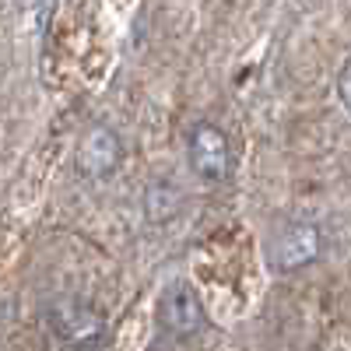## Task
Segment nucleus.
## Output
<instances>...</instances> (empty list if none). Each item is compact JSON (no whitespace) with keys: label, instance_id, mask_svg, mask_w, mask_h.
Instances as JSON below:
<instances>
[{"label":"nucleus","instance_id":"f257e3e1","mask_svg":"<svg viewBox=\"0 0 351 351\" xmlns=\"http://www.w3.org/2000/svg\"><path fill=\"white\" fill-rule=\"evenodd\" d=\"M319 250H324V236L313 221H285L267 243V260L274 271H299L319 256Z\"/></svg>","mask_w":351,"mask_h":351},{"label":"nucleus","instance_id":"f03ea898","mask_svg":"<svg viewBox=\"0 0 351 351\" xmlns=\"http://www.w3.org/2000/svg\"><path fill=\"white\" fill-rule=\"evenodd\" d=\"M190 162L193 169L204 176V180H228L232 172V148H228V137L211 127V123H197L193 137H190Z\"/></svg>","mask_w":351,"mask_h":351},{"label":"nucleus","instance_id":"7ed1b4c3","mask_svg":"<svg viewBox=\"0 0 351 351\" xmlns=\"http://www.w3.org/2000/svg\"><path fill=\"white\" fill-rule=\"evenodd\" d=\"M158 313H162V327L172 330L176 337H193L197 330H204V306L186 281H176L165 288Z\"/></svg>","mask_w":351,"mask_h":351},{"label":"nucleus","instance_id":"20e7f679","mask_svg":"<svg viewBox=\"0 0 351 351\" xmlns=\"http://www.w3.org/2000/svg\"><path fill=\"white\" fill-rule=\"evenodd\" d=\"M53 327L60 330V337L71 341V344H88V341H99L102 316L84 302H64L53 313Z\"/></svg>","mask_w":351,"mask_h":351},{"label":"nucleus","instance_id":"39448f33","mask_svg":"<svg viewBox=\"0 0 351 351\" xmlns=\"http://www.w3.org/2000/svg\"><path fill=\"white\" fill-rule=\"evenodd\" d=\"M120 162V137L106 127H95L81 141V152H77V165L88 176H109Z\"/></svg>","mask_w":351,"mask_h":351},{"label":"nucleus","instance_id":"423d86ee","mask_svg":"<svg viewBox=\"0 0 351 351\" xmlns=\"http://www.w3.org/2000/svg\"><path fill=\"white\" fill-rule=\"evenodd\" d=\"M337 95H341L344 109L351 112V56L344 60V67H341V74H337Z\"/></svg>","mask_w":351,"mask_h":351}]
</instances>
